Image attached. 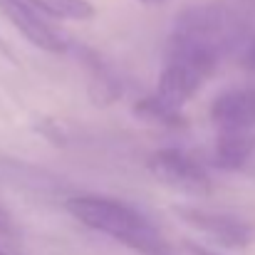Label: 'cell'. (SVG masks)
<instances>
[{
	"instance_id": "6da1fadb",
	"label": "cell",
	"mask_w": 255,
	"mask_h": 255,
	"mask_svg": "<svg viewBox=\"0 0 255 255\" xmlns=\"http://www.w3.org/2000/svg\"><path fill=\"white\" fill-rule=\"evenodd\" d=\"M226 60V10L223 2L183 7L171 25L164 65L154 97L171 109H181L196 97Z\"/></svg>"
},
{
	"instance_id": "7a4b0ae2",
	"label": "cell",
	"mask_w": 255,
	"mask_h": 255,
	"mask_svg": "<svg viewBox=\"0 0 255 255\" xmlns=\"http://www.w3.org/2000/svg\"><path fill=\"white\" fill-rule=\"evenodd\" d=\"M65 208L72 218H77L85 228L97 231L129 251L139 255H171L169 243L159 233V228L134 206L109 198V196H70L65 201Z\"/></svg>"
},
{
	"instance_id": "3957f363",
	"label": "cell",
	"mask_w": 255,
	"mask_h": 255,
	"mask_svg": "<svg viewBox=\"0 0 255 255\" xmlns=\"http://www.w3.org/2000/svg\"><path fill=\"white\" fill-rule=\"evenodd\" d=\"M216 129L213 166L241 171L255 154V87H233L221 92L208 109Z\"/></svg>"
},
{
	"instance_id": "277c9868",
	"label": "cell",
	"mask_w": 255,
	"mask_h": 255,
	"mask_svg": "<svg viewBox=\"0 0 255 255\" xmlns=\"http://www.w3.org/2000/svg\"><path fill=\"white\" fill-rule=\"evenodd\" d=\"M146 169L151 171V176L159 183L169 186L173 191H181L186 196H193V198H206L213 191V183H211L206 166L181 149L154 151L146 161Z\"/></svg>"
},
{
	"instance_id": "5b68a950",
	"label": "cell",
	"mask_w": 255,
	"mask_h": 255,
	"mask_svg": "<svg viewBox=\"0 0 255 255\" xmlns=\"http://www.w3.org/2000/svg\"><path fill=\"white\" fill-rule=\"evenodd\" d=\"M173 213L191 226L193 231L203 233L206 238H211L213 243L223 246V248H246L253 241V228L231 213H221V211H208V208H198V206H173Z\"/></svg>"
},
{
	"instance_id": "8992f818",
	"label": "cell",
	"mask_w": 255,
	"mask_h": 255,
	"mask_svg": "<svg viewBox=\"0 0 255 255\" xmlns=\"http://www.w3.org/2000/svg\"><path fill=\"white\" fill-rule=\"evenodd\" d=\"M0 15L7 22H12V27L27 42H32L35 47H40L45 52L62 55V52H72V47H75L62 30H57L55 25H50L25 0H0Z\"/></svg>"
},
{
	"instance_id": "52a82bcc",
	"label": "cell",
	"mask_w": 255,
	"mask_h": 255,
	"mask_svg": "<svg viewBox=\"0 0 255 255\" xmlns=\"http://www.w3.org/2000/svg\"><path fill=\"white\" fill-rule=\"evenodd\" d=\"M226 60L255 72V0H223Z\"/></svg>"
},
{
	"instance_id": "ba28073f",
	"label": "cell",
	"mask_w": 255,
	"mask_h": 255,
	"mask_svg": "<svg viewBox=\"0 0 255 255\" xmlns=\"http://www.w3.org/2000/svg\"><path fill=\"white\" fill-rule=\"evenodd\" d=\"M72 52L80 57V62H82V67L87 72V94H89V99L97 107L114 104L124 92L122 77L114 72V67L107 60H102L97 52H92L89 47H72Z\"/></svg>"
},
{
	"instance_id": "9c48e42d",
	"label": "cell",
	"mask_w": 255,
	"mask_h": 255,
	"mask_svg": "<svg viewBox=\"0 0 255 255\" xmlns=\"http://www.w3.org/2000/svg\"><path fill=\"white\" fill-rule=\"evenodd\" d=\"M40 15H50L57 20H89L94 17V7L87 0H25Z\"/></svg>"
},
{
	"instance_id": "30bf717a",
	"label": "cell",
	"mask_w": 255,
	"mask_h": 255,
	"mask_svg": "<svg viewBox=\"0 0 255 255\" xmlns=\"http://www.w3.org/2000/svg\"><path fill=\"white\" fill-rule=\"evenodd\" d=\"M134 112H136L141 119L154 122V124H161V127H166V129H183V127H186V114L178 112V109H171L166 104H161L154 94L139 99L136 107H134Z\"/></svg>"
},
{
	"instance_id": "8fae6325",
	"label": "cell",
	"mask_w": 255,
	"mask_h": 255,
	"mask_svg": "<svg viewBox=\"0 0 255 255\" xmlns=\"http://www.w3.org/2000/svg\"><path fill=\"white\" fill-rule=\"evenodd\" d=\"M0 236H15V223L2 206H0Z\"/></svg>"
},
{
	"instance_id": "7c38bea8",
	"label": "cell",
	"mask_w": 255,
	"mask_h": 255,
	"mask_svg": "<svg viewBox=\"0 0 255 255\" xmlns=\"http://www.w3.org/2000/svg\"><path fill=\"white\" fill-rule=\"evenodd\" d=\"M186 248L193 255H218V253H213V251H208V248H203V246H196V243H186Z\"/></svg>"
},
{
	"instance_id": "4fadbf2b",
	"label": "cell",
	"mask_w": 255,
	"mask_h": 255,
	"mask_svg": "<svg viewBox=\"0 0 255 255\" xmlns=\"http://www.w3.org/2000/svg\"><path fill=\"white\" fill-rule=\"evenodd\" d=\"M0 52H2V55H5L7 60H12V62H15V57H12V52H10V50L5 47V42H2V40H0Z\"/></svg>"
},
{
	"instance_id": "5bb4252c",
	"label": "cell",
	"mask_w": 255,
	"mask_h": 255,
	"mask_svg": "<svg viewBox=\"0 0 255 255\" xmlns=\"http://www.w3.org/2000/svg\"><path fill=\"white\" fill-rule=\"evenodd\" d=\"M0 255H12V253H7V251H2V248H0Z\"/></svg>"
}]
</instances>
